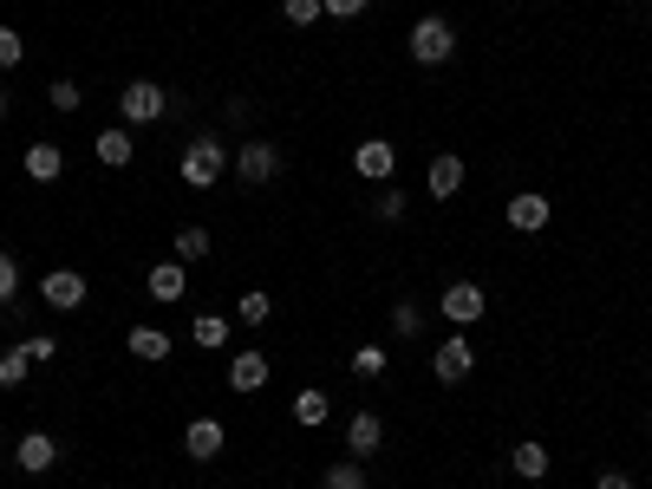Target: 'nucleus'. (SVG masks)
<instances>
[{"label": "nucleus", "mask_w": 652, "mask_h": 489, "mask_svg": "<svg viewBox=\"0 0 652 489\" xmlns=\"http://www.w3.org/2000/svg\"><path fill=\"white\" fill-rule=\"evenodd\" d=\"M163 111H170V91H163L157 78H131V85L118 91V118H124V124H157Z\"/></svg>", "instance_id": "3"}, {"label": "nucleus", "mask_w": 652, "mask_h": 489, "mask_svg": "<svg viewBox=\"0 0 652 489\" xmlns=\"http://www.w3.org/2000/svg\"><path fill=\"white\" fill-rule=\"evenodd\" d=\"M594 489H633V477H627V470H601V477H594Z\"/></svg>", "instance_id": "35"}, {"label": "nucleus", "mask_w": 652, "mask_h": 489, "mask_svg": "<svg viewBox=\"0 0 652 489\" xmlns=\"http://www.w3.org/2000/svg\"><path fill=\"white\" fill-rule=\"evenodd\" d=\"M372 209H379V222H398V216H405V190H392V183H385Z\"/></svg>", "instance_id": "33"}, {"label": "nucleus", "mask_w": 652, "mask_h": 489, "mask_svg": "<svg viewBox=\"0 0 652 489\" xmlns=\"http://www.w3.org/2000/svg\"><path fill=\"white\" fill-rule=\"evenodd\" d=\"M20 59H26V39H20V33H13V26L0 20V72H13Z\"/></svg>", "instance_id": "30"}, {"label": "nucleus", "mask_w": 652, "mask_h": 489, "mask_svg": "<svg viewBox=\"0 0 652 489\" xmlns=\"http://www.w3.org/2000/svg\"><path fill=\"white\" fill-rule=\"evenodd\" d=\"M647 431H652V412H647Z\"/></svg>", "instance_id": "37"}, {"label": "nucleus", "mask_w": 652, "mask_h": 489, "mask_svg": "<svg viewBox=\"0 0 652 489\" xmlns=\"http://www.w3.org/2000/svg\"><path fill=\"white\" fill-rule=\"evenodd\" d=\"M124 353H131V359H144V366H157V359H170L176 346H170V333H163V327H131V333H124Z\"/></svg>", "instance_id": "14"}, {"label": "nucleus", "mask_w": 652, "mask_h": 489, "mask_svg": "<svg viewBox=\"0 0 652 489\" xmlns=\"http://www.w3.org/2000/svg\"><path fill=\"white\" fill-rule=\"evenodd\" d=\"M235 314H242V327H268V320H274V294H261V288H248V294L235 301Z\"/></svg>", "instance_id": "23"}, {"label": "nucleus", "mask_w": 652, "mask_h": 489, "mask_svg": "<svg viewBox=\"0 0 652 489\" xmlns=\"http://www.w3.org/2000/svg\"><path fill=\"white\" fill-rule=\"evenodd\" d=\"M229 386L235 392H261L268 386V353H235L229 359Z\"/></svg>", "instance_id": "18"}, {"label": "nucleus", "mask_w": 652, "mask_h": 489, "mask_svg": "<svg viewBox=\"0 0 652 489\" xmlns=\"http://www.w3.org/2000/svg\"><path fill=\"white\" fill-rule=\"evenodd\" d=\"M320 7H327V20H359L372 0H320Z\"/></svg>", "instance_id": "34"}, {"label": "nucleus", "mask_w": 652, "mask_h": 489, "mask_svg": "<svg viewBox=\"0 0 652 489\" xmlns=\"http://www.w3.org/2000/svg\"><path fill=\"white\" fill-rule=\"evenodd\" d=\"M13 301H20V261L0 248V307H13Z\"/></svg>", "instance_id": "31"}, {"label": "nucleus", "mask_w": 652, "mask_h": 489, "mask_svg": "<svg viewBox=\"0 0 652 489\" xmlns=\"http://www.w3.org/2000/svg\"><path fill=\"white\" fill-rule=\"evenodd\" d=\"M405 52H411L418 65H444V59L457 52V26H451L444 13H425V20H411V33H405Z\"/></svg>", "instance_id": "2"}, {"label": "nucleus", "mask_w": 652, "mask_h": 489, "mask_svg": "<svg viewBox=\"0 0 652 489\" xmlns=\"http://www.w3.org/2000/svg\"><path fill=\"white\" fill-rule=\"evenodd\" d=\"M346 366H353V379H379V372L392 366V353H385V346H359Z\"/></svg>", "instance_id": "26"}, {"label": "nucleus", "mask_w": 652, "mask_h": 489, "mask_svg": "<svg viewBox=\"0 0 652 489\" xmlns=\"http://www.w3.org/2000/svg\"><path fill=\"white\" fill-rule=\"evenodd\" d=\"M235 176H242L248 190L274 183V176H281V144H274V137H248V144H235Z\"/></svg>", "instance_id": "4"}, {"label": "nucleus", "mask_w": 652, "mask_h": 489, "mask_svg": "<svg viewBox=\"0 0 652 489\" xmlns=\"http://www.w3.org/2000/svg\"><path fill=\"white\" fill-rule=\"evenodd\" d=\"M20 353H26L33 366H46V359H59V340H52V333H33V340H20Z\"/></svg>", "instance_id": "32"}, {"label": "nucleus", "mask_w": 652, "mask_h": 489, "mask_svg": "<svg viewBox=\"0 0 652 489\" xmlns=\"http://www.w3.org/2000/svg\"><path fill=\"white\" fill-rule=\"evenodd\" d=\"M46 105H52V111H65V118H72V111H78V105H85V91H78V85H72V78H52V85H46Z\"/></svg>", "instance_id": "27"}, {"label": "nucleus", "mask_w": 652, "mask_h": 489, "mask_svg": "<svg viewBox=\"0 0 652 489\" xmlns=\"http://www.w3.org/2000/svg\"><path fill=\"white\" fill-rule=\"evenodd\" d=\"M549 464H555V457H549V444H536V438H522V444L509 451V470H516V477H529V484H542V477H549Z\"/></svg>", "instance_id": "19"}, {"label": "nucleus", "mask_w": 652, "mask_h": 489, "mask_svg": "<svg viewBox=\"0 0 652 489\" xmlns=\"http://www.w3.org/2000/svg\"><path fill=\"white\" fill-rule=\"evenodd\" d=\"M320 13H327L320 0H281V20H287V26H313Z\"/></svg>", "instance_id": "29"}, {"label": "nucleus", "mask_w": 652, "mask_h": 489, "mask_svg": "<svg viewBox=\"0 0 652 489\" xmlns=\"http://www.w3.org/2000/svg\"><path fill=\"white\" fill-rule=\"evenodd\" d=\"M26 176L33 183H59L65 176V150L59 144H26Z\"/></svg>", "instance_id": "17"}, {"label": "nucleus", "mask_w": 652, "mask_h": 489, "mask_svg": "<svg viewBox=\"0 0 652 489\" xmlns=\"http://www.w3.org/2000/svg\"><path fill=\"white\" fill-rule=\"evenodd\" d=\"M509 229H522V235H542L549 229V216H555V203L549 196H536V190H522V196H509Z\"/></svg>", "instance_id": "9"}, {"label": "nucleus", "mask_w": 652, "mask_h": 489, "mask_svg": "<svg viewBox=\"0 0 652 489\" xmlns=\"http://www.w3.org/2000/svg\"><path fill=\"white\" fill-rule=\"evenodd\" d=\"M229 163H235V157H229V144H222L216 131H202V137H196V144L183 150V163H176V176H183L189 190H216Z\"/></svg>", "instance_id": "1"}, {"label": "nucleus", "mask_w": 652, "mask_h": 489, "mask_svg": "<svg viewBox=\"0 0 652 489\" xmlns=\"http://www.w3.org/2000/svg\"><path fill=\"white\" fill-rule=\"evenodd\" d=\"M438 307H444L451 327H477V320H483V288H477V281H451V288L438 294Z\"/></svg>", "instance_id": "7"}, {"label": "nucleus", "mask_w": 652, "mask_h": 489, "mask_svg": "<svg viewBox=\"0 0 652 489\" xmlns=\"http://www.w3.org/2000/svg\"><path fill=\"white\" fill-rule=\"evenodd\" d=\"M144 288H150V301H183V294H189V274H183V261L170 255V261H157V268L144 274Z\"/></svg>", "instance_id": "13"}, {"label": "nucleus", "mask_w": 652, "mask_h": 489, "mask_svg": "<svg viewBox=\"0 0 652 489\" xmlns=\"http://www.w3.org/2000/svg\"><path fill=\"white\" fill-rule=\"evenodd\" d=\"M183 451H189L196 464H216V457H222V418H196V425L183 431Z\"/></svg>", "instance_id": "15"}, {"label": "nucleus", "mask_w": 652, "mask_h": 489, "mask_svg": "<svg viewBox=\"0 0 652 489\" xmlns=\"http://www.w3.org/2000/svg\"><path fill=\"white\" fill-rule=\"evenodd\" d=\"M91 150H98V163H104V170H124V163L137 157V137H131L124 124H104V131L91 137Z\"/></svg>", "instance_id": "12"}, {"label": "nucleus", "mask_w": 652, "mask_h": 489, "mask_svg": "<svg viewBox=\"0 0 652 489\" xmlns=\"http://www.w3.org/2000/svg\"><path fill=\"white\" fill-rule=\"evenodd\" d=\"M320 489H372V477H366V457H340V464H327Z\"/></svg>", "instance_id": "21"}, {"label": "nucleus", "mask_w": 652, "mask_h": 489, "mask_svg": "<svg viewBox=\"0 0 652 489\" xmlns=\"http://www.w3.org/2000/svg\"><path fill=\"white\" fill-rule=\"evenodd\" d=\"M457 190H464V157H457V150H438V157H431V196L451 203Z\"/></svg>", "instance_id": "16"}, {"label": "nucleus", "mask_w": 652, "mask_h": 489, "mask_svg": "<svg viewBox=\"0 0 652 489\" xmlns=\"http://www.w3.org/2000/svg\"><path fill=\"white\" fill-rule=\"evenodd\" d=\"M294 425H327V392L320 386H307V392H294Z\"/></svg>", "instance_id": "24"}, {"label": "nucleus", "mask_w": 652, "mask_h": 489, "mask_svg": "<svg viewBox=\"0 0 652 489\" xmlns=\"http://www.w3.org/2000/svg\"><path fill=\"white\" fill-rule=\"evenodd\" d=\"M353 170H359L366 183H392V170H398V144H385V137H366V144L353 150Z\"/></svg>", "instance_id": "8"}, {"label": "nucleus", "mask_w": 652, "mask_h": 489, "mask_svg": "<svg viewBox=\"0 0 652 489\" xmlns=\"http://www.w3.org/2000/svg\"><path fill=\"white\" fill-rule=\"evenodd\" d=\"M189 340H196L202 353H222V346H229V320H222V314H196V327H189Z\"/></svg>", "instance_id": "22"}, {"label": "nucleus", "mask_w": 652, "mask_h": 489, "mask_svg": "<svg viewBox=\"0 0 652 489\" xmlns=\"http://www.w3.org/2000/svg\"><path fill=\"white\" fill-rule=\"evenodd\" d=\"M85 294H91V288H85V274H78V268H52V274L39 281V301H46L52 314H78V307H85Z\"/></svg>", "instance_id": "6"}, {"label": "nucleus", "mask_w": 652, "mask_h": 489, "mask_svg": "<svg viewBox=\"0 0 652 489\" xmlns=\"http://www.w3.org/2000/svg\"><path fill=\"white\" fill-rule=\"evenodd\" d=\"M470 372H477V346H470L464 333H451V340L431 346V379H438V386H464Z\"/></svg>", "instance_id": "5"}, {"label": "nucleus", "mask_w": 652, "mask_h": 489, "mask_svg": "<svg viewBox=\"0 0 652 489\" xmlns=\"http://www.w3.org/2000/svg\"><path fill=\"white\" fill-rule=\"evenodd\" d=\"M170 255H176L183 268H189V261H202V255H209V229H202V222H183V229L170 235Z\"/></svg>", "instance_id": "20"}, {"label": "nucleus", "mask_w": 652, "mask_h": 489, "mask_svg": "<svg viewBox=\"0 0 652 489\" xmlns=\"http://www.w3.org/2000/svg\"><path fill=\"white\" fill-rule=\"evenodd\" d=\"M0 118H7V98H0Z\"/></svg>", "instance_id": "36"}, {"label": "nucleus", "mask_w": 652, "mask_h": 489, "mask_svg": "<svg viewBox=\"0 0 652 489\" xmlns=\"http://www.w3.org/2000/svg\"><path fill=\"white\" fill-rule=\"evenodd\" d=\"M26 372H33V359H26L20 346H7V353H0V386L13 392V386H26Z\"/></svg>", "instance_id": "28"}, {"label": "nucleus", "mask_w": 652, "mask_h": 489, "mask_svg": "<svg viewBox=\"0 0 652 489\" xmlns=\"http://www.w3.org/2000/svg\"><path fill=\"white\" fill-rule=\"evenodd\" d=\"M392 333H398V340H418V333H425V307H418V301H392Z\"/></svg>", "instance_id": "25"}, {"label": "nucleus", "mask_w": 652, "mask_h": 489, "mask_svg": "<svg viewBox=\"0 0 652 489\" xmlns=\"http://www.w3.org/2000/svg\"><path fill=\"white\" fill-rule=\"evenodd\" d=\"M13 464H20V470H26V477H46V470H52V464H59V444H52V438H46V431H26V438H20V444H13Z\"/></svg>", "instance_id": "11"}, {"label": "nucleus", "mask_w": 652, "mask_h": 489, "mask_svg": "<svg viewBox=\"0 0 652 489\" xmlns=\"http://www.w3.org/2000/svg\"><path fill=\"white\" fill-rule=\"evenodd\" d=\"M379 444H385V418H379L372 405L353 412V418H346V451H353V457H379Z\"/></svg>", "instance_id": "10"}]
</instances>
